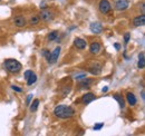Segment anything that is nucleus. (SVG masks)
<instances>
[{
	"instance_id": "f257e3e1",
	"label": "nucleus",
	"mask_w": 145,
	"mask_h": 136,
	"mask_svg": "<svg viewBox=\"0 0 145 136\" xmlns=\"http://www.w3.org/2000/svg\"><path fill=\"white\" fill-rule=\"evenodd\" d=\"M54 115L61 119L71 118L75 115V109L67 105H57L54 109Z\"/></svg>"
},
{
	"instance_id": "f03ea898",
	"label": "nucleus",
	"mask_w": 145,
	"mask_h": 136,
	"mask_svg": "<svg viewBox=\"0 0 145 136\" xmlns=\"http://www.w3.org/2000/svg\"><path fill=\"white\" fill-rule=\"evenodd\" d=\"M3 68L11 74H17L21 70L22 65L16 59H7L3 61Z\"/></svg>"
},
{
	"instance_id": "7ed1b4c3",
	"label": "nucleus",
	"mask_w": 145,
	"mask_h": 136,
	"mask_svg": "<svg viewBox=\"0 0 145 136\" xmlns=\"http://www.w3.org/2000/svg\"><path fill=\"white\" fill-rule=\"evenodd\" d=\"M98 9L103 15H106L112 10V6H110L108 0H101V2L98 5Z\"/></svg>"
},
{
	"instance_id": "20e7f679",
	"label": "nucleus",
	"mask_w": 145,
	"mask_h": 136,
	"mask_svg": "<svg viewBox=\"0 0 145 136\" xmlns=\"http://www.w3.org/2000/svg\"><path fill=\"white\" fill-rule=\"evenodd\" d=\"M54 14L50 11V10H47V9H44L42 11H41V14H40V16L39 18L42 20V21H45V22H50L53 19H54Z\"/></svg>"
},
{
	"instance_id": "39448f33",
	"label": "nucleus",
	"mask_w": 145,
	"mask_h": 136,
	"mask_svg": "<svg viewBox=\"0 0 145 136\" xmlns=\"http://www.w3.org/2000/svg\"><path fill=\"white\" fill-rule=\"evenodd\" d=\"M128 6H129L128 0H117V1L115 2V8H116V10H118V11H124V10H126L127 8H128Z\"/></svg>"
},
{
	"instance_id": "423d86ee",
	"label": "nucleus",
	"mask_w": 145,
	"mask_h": 136,
	"mask_svg": "<svg viewBox=\"0 0 145 136\" xmlns=\"http://www.w3.org/2000/svg\"><path fill=\"white\" fill-rule=\"evenodd\" d=\"M12 21H14V25H15L16 27H18V28L25 27V26L27 25V20H26V18L22 17V16H17V17H15Z\"/></svg>"
},
{
	"instance_id": "0eeeda50",
	"label": "nucleus",
	"mask_w": 145,
	"mask_h": 136,
	"mask_svg": "<svg viewBox=\"0 0 145 136\" xmlns=\"http://www.w3.org/2000/svg\"><path fill=\"white\" fill-rule=\"evenodd\" d=\"M89 29L94 34H101L103 31V26L99 22H91V26H89Z\"/></svg>"
},
{
	"instance_id": "6e6552de",
	"label": "nucleus",
	"mask_w": 145,
	"mask_h": 136,
	"mask_svg": "<svg viewBox=\"0 0 145 136\" xmlns=\"http://www.w3.org/2000/svg\"><path fill=\"white\" fill-rule=\"evenodd\" d=\"M133 25L135 27H142L145 25V15L142 14L141 16H137L133 19Z\"/></svg>"
},
{
	"instance_id": "1a4fd4ad",
	"label": "nucleus",
	"mask_w": 145,
	"mask_h": 136,
	"mask_svg": "<svg viewBox=\"0 0 145 136\" xmlns=\"http://www.w3.org/2000/svg\"><path fill=\"white\" fill-rule=\"evenodd\" d=\"M74 45L78 49H85L86 48V45H87V41L84 40V39H82V38H75Z\"/></svg>"
},
{
	"instance_id": "9d476101",
	"label": "nucleus",
	"mask_w": 145,
	"mask_h": 136,
	"mask_svg": "<svg viewBox=\"0 0 145 136\" xmlns=\"http://www.w3.org/2000/svg\"><path fill=\"white\" fill-rule=\"evenodd\" d=\"M60 50H61L60 47H56V48H55V50L50 54V60H49V64H55V63L58 60V57H59Z\"/></svg>"
},
{
	"instance_id": "9b49d317",
	"label": "nucleus",
	"mask_w": 145,
	"mask_h": 136,
	"mask_svg": "<svg viewBox=\"0 0 145 136\" xmlns=\"http://www.w3.org/2000/svg\"><path fill=\"white\" fill-rule=\"evenodd\" d=\"M101 48H102L101 44L97 42V41H94V42H91V46H89V52L93 54V55H97V54H99Z\"/></svg>"
},
{
	"instance_id": "f8f14e48",
	"label": "nucleus",
	"mask_w": 145,
	"mask_h": 136,
	"mask_svg": "<svg viewBox=\"0 0 145 136\" xmlns=\"http://www.w3.org/2000/svg\"><path fill=\"white\" fill-rule=\"evenodd\" d=\"M95 99H96V97H95V95H94L93 93H86V94L83 95V97H82V102L84 103L85 105L89 104V103H91L93 101H95Z\"/></svg>"
},
{
	"instance_id": "ddd939ff",
	"label": "nucleus",
	"mask_w": 145,
	"mask_h": 136,
	"mask_svg": "<svg viewBox=\"0 0 145 136\" xmlns=\"http://www.w3.org/2000/svg\"><path fill=\"white\" fill-rule=\"evenodd\" d=\"M126 101L131 106H135V105H136V102H137V99H136V97H135V95H134L133 93H127Z\"/></svg>"
},
{
	"instance_id": "4468645a",
	"label": "nucleus",
	"mask_w": 145,
	"mask_h": 136,
	"mask_svg": "<svg viewBox=\"0 0 145 136\" xmlns=\"http://www.w3.org/2000/svg\"><path fill=\"white\" fill-rule=\"evenodd\" d=\"M93 83H94V80H93V79H88V78L86 77V78H84V79H82V80H80L79 86H80V88H89Z\"/></svg>"
},
{
	"instance_id": "2eb2a0df",
	"label": "nucleus",
	"mask_w": 145,
	"mask_h": 136,
	"mask_svg": "<svg viewBox=\"0 0 145 136\" xmlns=\"http://www.w3.org/2000/svg\"><path fill=\"white\" fill-rule=\"evenodd\" d=\"M137 67L140 69H144L145 67V54L144 51H142L138 55V63H137Z\"/></svg>"
},
{
	"instance_id": "dca6fc26",
	"label": "nucleus",
	"mask_w": 145,
	"mask_h": 136,
	"mask_svg": "<svg viewBox=\"0 0 145 136\" xmlns=\"http://www.w3.org/2000/svg\"><path fill=\"white\" fill-rule=\"evenodd\" d=\"M101 71H102V65H99V64H96L95 66L89 67V73L91 75H99Z\"/></svg>"
},
{
	"instance_id": "f3484780",
	"label": "nucleus",
	"mask_w": 145,
	"mask_h": 136,
	"mask_svg": "<svg viewBox=\"0 0 145 136\" xmlns=\"http://www.w3.org/2000/svg\"><path fill=\"white\" fill-rule=\"evenodd\" d=\"M113 97H114L115 101L118 102L120 106H121V108H124V107H125V101H124V98L122 97V95H120V94H115Z\"/></svg>"
},
{
	"instance_id": "a211bd4d",
	"label": "nucleus",
	"mask_w": 145,
	"mask_h": 136,
	"mask_svg": "<svg viewBox=\"0 0 145 136\" xmlns=\"http://www.w3.org/2000/svg\"><path fill=\"white\" fill-rule=\"evenodd\" d=\"M36 82H37V75L35 73H33V74L29 76V78L27 79V84H28V86H31L33 84H35Z\"/></svg>"
},
{
	"instance_id": "6ab92c4d",
	"label": "nucleus",
	"mask_w": 145,
	"mask_h": 136,
	"mask_svg": "<svg viewBox=\"0 0 145 136\" xmlns=\"http://www.w3.org/2000/svg\"><path fill=\"white\" fill-rule=\"evenodd\" d=\"M39 21H40L39 16H33V17L29 19V24H30V25H34V26L38 25V24H39Z\"/></svg>"
},
{
	"instance_id": "aec40b11",
	"label": "nucleus",
	"mask_w": 145,
	"mask_h": 136,
	"mask_svg": "<svg viewBox=\"0 0 145 136\" xmlns=\"http://www.w3.org/2000/svg\"><path fill=\"white\" fill-rule=\"evenodd\" d=\"M39 99H35L34 102H33V104L30 105V110L31 112H36L37 108H38V106H39Z\"/></svg>"
},
{
	"instance_id": "412c9836",
	"label": "nucleus",
	"mask_w": 145,
	"mask_h": 136,
	"mask_svg": "<svg viewBox=\"0 0 145 136\" xmlns=\"http://www.w3.org/2000/svg\"><path fill=\"white\" fill-rule=\"evenodd\" d=\"M41 55L47 59V61L49 63V60H50V51L48 50V49H42L41 51Z\"/></svg>"
},
{
	"instance_id": "4be33fe9",
	"label": "nucleus",
	"mask_w": 145,
	"mask_h": 136,
	"mask_svg": "<svg viewBox=\"0 0 145 136\" xmlns=\"http://www.w3.org/2000/svg\"><path fill=\"white\" fill-rule=\"evenodd\" d=\"M86 77H87L86 73H79V74H76L74 78L77 79V80H82V79H84V78H86Z\"/></svg>"
},
{
	"instance_id": "5701e85b",
	"label": "nucleus",
	"mask_w": 145,
	"mask_h": 136,
	"mask_svg": "<svg viewBox=\"0 0 145 136\" xmlns=\"http://www.w3.org/2000/svg\"><path fill=\"white\" fill-rule=\"evenodd\" d=\"M57 37H58V33H57V31H53V33H50V34H49L48 39H49L50 41H53V40H55Z\"/></svg>"
},
{
	"instance_id": "b1692460",
	"label": "nucleus",
	"mask_w": 145,
	"mask_h": 136,
	"mask_svg": "<svg viewBox=\"0 0 145 136\" xmlns=\"http://www.w3.org/2000/svg\"><path fill=\"white\" fill-rule=\"evenodd\" d=\"M71 89H72V86L71 85H66V87L64 88V90H63V96H66V95H68V93L71 92Z\"/></svg>"
},
{
	"instance_id": "393cba45",
	"label": "nucleus",
	"mask_w": 145,
	"mask_h": 136,
	"mask_svg": "<svg viewBox=\"0 0 145 136\" xmlns=\"http://www.w3.org/2000/svg\"><path fill=\"white\" fill-rule=\"evenodd\" d=\"M104 127V123H98L94 125V131H101Z\"/></svg>"
},
{
	"instance_id": "a878e982",
	"label": "nucleus",
	"mask_w": 145,
	"mask_h": 136,
	"mask_svg": "<svg viewBox=\"0 0 145 136\" xmlns=\"http://www.w3.org/2000/svg\"><path fill=\"white\" fill-rule=\"evenodd\" d=\"M129 38H131V34H129V33H126V34L124 35V44H125V45L128 44Z\"/></svg>"
},
{
	"instance_id": "bb28decb",
	"label": "nucleus",
	"mask_w": 145,
	"mask_h": 136,
	"mask_svg": "<svg viewBox=\"0 0 145 136\" xmlns=\"http://www.w3.org/2000/svg\"><path fill=\"white\" fill-rule=\"evenodd\" d=\"M31 74H33V70H26V71H25V78H26V79H28V78H29V76H30Z\"/></svg>"
},
{
	"instance_id": "cd10ccee",
	"label": "nucleus",
	"mask_w": 145,
	"mask_h": 136,
	"mask_svg": "<svg viewBox=\"0 0 145 136\" xmlns=\"http://www.w3.org/2000/svg\"><path fill=\"white\" fill-rule=\"evenodd\" d=\"M31 98H33V94H29V95H28V97H27V101H26V105H30Z\"/></svg>"
},
{
	"instance_id": "c85d7f7f",
	"label": "nucleus",
	"mask_w": 145,
	"mask_h": 136,
	"mask_svg": "<svg viewBox=\"0 0 145 136\" xmlns=\"http://www.w3.org/2000/svg\"><path fill=\"white\" fill-rule=\"evenodd\" d=\"M11 88H12V90H15V92H18V93H21L22 92V89L21 88H19V87H17V86H11Z\"/></svg>"
},
{
	"instance_id": "c756f323",
	"label": "nucleus",
	"mask_w": 145,
	"mask_h": 136,
	"mask_svg": "<svg viewBox=\"0 0 145 136\" xmlns=\"http://www.w3.org/2000/svg\"><path fill=\"white\" fill-rule=\"evenodd\" d=\"M114 46H115V48H116L117 50H120V48H121V46H120V44H115Z\"/></svg>"
},
{
	"instance_id": "7c9ffc66",
	"label": "nucleus",
	"mask_w": 145,
	"mask_h": 136,
	"mask_svg": "<svg viewBox=\"0 0 145 136\" xmlns=\"http://www.w3.org/2000/svg\"><path fill=\"white\" fill-rule=\"evenodd\" d=\"M102 90H103V93H106V92L108 90V87H104V88H103Z\"/></svg>"
},
{
	"instance_id": "2f4dec72",
	"label": "nucleus",
	"mask_w": 145,
	"mask_h": 136,
	"mask_svg": "<svg viewBox=\"0 0 145 136\" xmlns=\"http://www.w3.org/2000/svg\"><path fill=\"white\" fill-rule=\"evenodd\" d=\"M141 8H142V14H144V3H142V5H141Z\"/></svg>"
},
{
	"instance_id": "473e14b6",
	"label": "nucleus",
	"mask_w": 145,
	"mask_h": 136,
	"mask_svg": "<svg viewBox=\"0 0 145 136\" xmlns=\"http://www.w3.org/2000/svg\"><path fill=\"white\" fill-rule=\"evenodd\" d=\"M145 93H144V90H142V93H141V95H142V98H143V99H144L145 98V95H144Z\"/></svg>"
},
{
	"instance_id": "72a5a7b5",
	"label": "nucleus",
	"mask_w": 145,
	"mask_h": 136,
	"mask_svg": "<svg viewBox=\"0 0 145 136\" xmlns=\"http://www.w3.org/2000/svg\"><path fill=\"white\" fill-rule=\"evenodd\" d=\"M0 1H1V0H0Z\"/></svg>"
}]
</instances>
